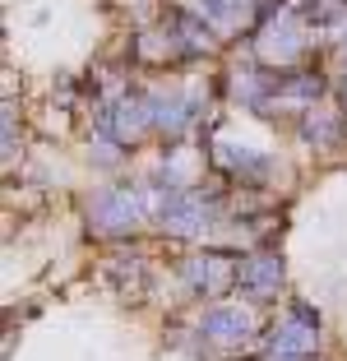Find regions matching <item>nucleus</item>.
I'll use <instances>...</instances> for the list:
<instances>
[{
	"instance_id": "obj_2",
	"label": "nucleus",
	"mask_w": 347,
	"mask_h": 361,
	"mask_svg": "<svg viewBox=\"0 0 347 361\" xmlns=\"http://www.w3.org/2000/svg\"><path fill=\"white\" fill-rule=\"evenodd\" d=\"M79 223L84 236L106 245H126V241H144L153 232V190H148L144 171H121L106 176L97 185H88L79 195Z\"/></svg>"
},
{
	"instance_id": "obj_6",
	"label": "nucleus",
	"mask_w": 347,
	"mask_h": 361,
	"mask_svg": "<svg viewBox=\"0 0 347 361\" xmlns=\"http://www.w3.org/2000/svg\"><path fill=\"white\" fill-rule=\"evenodd\" d=\"M236 51H250L255 61H264L269 70H292V65H305V61H315V56H324L301 5H283V10L264 23L250 42L236 47Z\"/></svg>"
},
{
	"instance_id": "obj_10",
	"label": "nucleus",
	"mask_w": 347,
	"mask_h": 361,
	"mask_svg": "<svg viewBox=\"0 0 347 361\" xmlns=\"http://www.w3.org/2000/svg\"><path fill=\"white\" fill-rule=\"evenodd\" d=\"M292 139L301 144L315 162H338L347 158V111L338 97H324L310 111H301L292 126Z\"/></svg>"
},
{
	"instance_id": "obj_3",
	"label": "nucleus",
	"mask_w": 347,
	"mask_h": 361,
	"mask_svg": "<svg viewBox=\"0 0 347 361\" xmlns=\"http://www.w3.org/2000/svg\"><path fill=\"white\" fill-rule=\"evenodd\" d=\"M236 264L241 250H231L222 241L209 245H181L167 259V283L176 292V306H209V301L236 297Z\"/></svg>"
},
{
	"instance_id": "obj_1",
	"label": "nucleus",
	"mask_w": 347,
	"mask_h": 361,
	"mask_svg": "<svg viewBox=\"0 0 347 361\" xmlns=\"http://www.w3.org/2000/svg\"><path fill=\"white\" fill-rule=\"evenodd\" d=\"M153 236L171 245H209L218 241L222 223L231 213V185L209 176L190 180V185H153Z\"/></svg>"
},
{
	"instance_id": "obj_9",
	"label": "nucleus",
	"mask_w": 347,
	"mask_h": 361,
	"mask_svg": "<svg viewBox=\"0 0 347 361\" xmlns=\"http://www.w3.org/2000/svg\"><path fill=\"white\" fill-rule=\"evenodd\" d=\"M274 84H278V70L255 61L250 51H231V61L218 70L222 106H236V111L260 116V121L269 116V106H274Z\"/></svg>"
},
{
	"instance_id": "obj_13",
	"label": "nucleus",
	"mask_w": 347,
	"mask_h": 361,
	"mask_svg": "<svg viewBox=\"0 0 347 361\" xmlns=\"http://www.w3.org/2000/svg\"><path fill=\"white\" fill-rule=\"evenodd\" d=\"M334 97L343 102V111H347V51L338 56V93H334Z\"/></svg>"
},
{
	"instance_id": "obj_7",
	"label": "nucleus",
	"mask_w": 347,
	"mask_h": 361,
	"mask_svg": "<svg viewBox=\"0 0 347 361\" xmlns=\"http://www.w3.org/2000/svg\"><path fill=\"white\" fill-rule=\"evenodd\" d=\"M97 278L111 292L116 301H130V306H144L162 283V269L153 259V245L148 241H126V245H106L102 259H97Z\"/></svg>"
},
{
	"instance_id": "obj_5",
	"label": "nucleus",
	"mask_w": 347,
	"mask_h": 361,
	"mask_svg": "<svg viewBox=\"0 0 347 361\" xmlns=\"http://www.w3.org/2000/svg\"><path fill=\"white\" fill-rule=\"evenodd\" d=\"M190 324H195V334H200V348L204 357H241V352H250L255 343H260V329L264 319L255 306H245L241 297H227V301H209V306H195L190 310Z\"/></svg>"
},
{
	"instance_id": "obj_11",
	"label": "nucleus",
	"mask_w": 347,
	"mask_h": 361,
	"mask_svg": "<svg viewBox=\"0 0 347 361\" xmlns=\"http://www.w3.org/2000/svg\"><path fill=\"white\" fill-rule=\"evenodd\" d=\"M135 153L111 135V130H97V126H84V162L93 171H106V176H121L130 167Z\"/></svg>"
},
{
	"instance_id": "obj_12",
	"label": "nucleus",
	"mask_w": 347,
	"mask_h": 361,
	"mask_svg": "<svg viewBox=\"0 0 347 361\" xmlns=\"http://www.w3.org/2000/svg\"><path fill=\"white\" fill-rule=\"evenodd\" d=\"M0 158H5V171H14V162L23 158V111L14 97H5L0 106Z\"/></svg>"
},
{
	"instance_id": "obj_8",
	"label": "nucleus",
	"mask_w": 347,
	"mask_h": 361,
	"mask_svg": "<svg viewBox=\"0 0 347 361\" xmlns=\"http://www.w3.org/2000/svg\"><path fill=\"white\" fill-rule=\"evenodd\" d=\"M236 297H241L245 306H255V310H278L287 297H292L283 245L241 250V264H236Z\"/></svg>"
},
{
	"instance_id": "obj_4",
	"label": "nucleus",
	"mask_w": 347,
	"mask_h": 361,
	"mask_svg": "<svg viewBox=\"0 0 347 361\" xmlns=\"http://www.w3.org/2000/svg\"><path fill=\"white\" fill-rule=\"evenodd\" d=\"M209 158V171L218 180H227L231 190H269L278 195V180H292V167L278 149H260V144H236L218 130V135H200L195 139Z\"/></svg>"
}]
</instances>
